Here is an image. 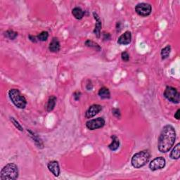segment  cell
I'll list each match as a JSON object with an SVG mask.
<instances>
[{
    "label": "cell",
    "instance_id": "6da1fadb",
    "mask_svg": "<svg viewBox=\"0 0 180 180\" xmlns=\"http://www.w3.org/2000/svg\"><path fill=\"white\" fill-rule=\"evenodd\" d=\"M176 139V132L172 125H165L161 131L158 138V148L161 153H167L169 151Z\"/></svg>",
    "mask_w": 180,
    "mask_h": 180
},
{
    "label": "cell",
    "instance_id": "7a4b0ae2",
    "mask_svg": "<svg viewBox=\"0 0 180 180\" xmlns=\"http://www.w3.org/2000/svg\"><path fill=\"white\" fill-rule=\"evenodd\" d=\"M18 177V169L14 163H9L4 166L0 173L1 180H15Z\"/></svg>",
    "mask_w": 180,
    "mask_h": 180
},
{
    "label": "cell",
    "instance_id": "3957f363",
    "mask_svg": "<svg viewBox=\"0 0 180 180\" xmlns=\"http://www.w3.org/2000/svg\"><path fill=\"white\" fill-rule=\"evenodd\" d=\"M9 96L11 101L18 108L23 109L25 108L27 101L25 97L21 94L20 91L16 89H12L9 92Z\"/></svg>",
    "mask_w": 180,
    "mask_h": 180
},
{
    "label": "cell",
    "instance_id": "277c9868",
    "mask_svg": "<svg viewBox=\"0 0 180 180\" xmlns=\"http://www.w3.org/2000/svg\"><path fill=\"white\" fill-rule=\"evenodd\" d=\"M150 159V154L147 151H142L138 152L133 156L132 158V165L135 168H140L143 167Z\"/></svg>",
    "mask_w": 180,
    "mask_h": 180
},
{
    "label": "cell",
    "instance_id": "5b68a950",
    "mask_svg": "<svg viewBox=\"0 0 180 180\" xmlns=\"http://www.w3.org/2000/svg\"><path fill=\"white\" fill-rule=\"evenodd\" d=\"M164 97L170 101L174 104H179L180 94L176 89L172 86H167L164 92Z\"/></svg>",
    "mask_w": 180,
    "mask_h": 180
},
{
    "label": "cell",
    "instance_id": "8992f818",
    "mask_svg": "<svg viewBox=\"0 0 180 180\" xmlns=\"http://www.w3.org/2000/svg\"><path fill=\"white\" fill-rule=\"evenodd\" d=\"M105 120L103 118H98L93 120H90L86 122V126L89 130H94L101 128L105 125Z\"/></svg>",
    "mask_w": 180,
    "mask_h": 180
},
{
    "label": "cell",
    "instance_id": "52a82bcc",
    "mask_svg": "<svg viewBox=\"0 0 180 180\" xmlns=\"http://www.w3.org/2000/svg\"><path fill=\"white\" fill-rule=\"evenodd\" d=\"M151 6L147 3L138 4L135 7V11L138 15L141 16H147L151 13Z\"/></svg>",
    "mask_w": 180,
    "mask_h": 180
},
{
    "label": "cell",
    "instance_id": "ba28073f",
    "mask_svg": "<svg viewBox=\"0 0 180 180\" xmlns=\"http://www.w3.org/2000/svg\"><path fill=\"white\" fill-rule=\"evenodd\" d=\"M165 159L163 157H158L153 159L149 164V167L151 170L155 171V170H160L165 166Z\"/></svg>",
    "mask_w": 180,
    "mask_h": 180
},
{
    "label": "cell",
    "instance_id": "9c48e42d",
    "mask_svg": "<svg viewBox=\"0 0 180 180\" xmlns=\"http://www.w3.org/2000/svg\"><path fill=\"white\" fill-rule=\"evenodd\" d=\"M102 110V106L99 104H94L91 106L89 109L86 111L85 113V117L86 118L90 119L95 116Z\"/></svg>",
    "mask_w": 180,
    "mask_h": 180
},
{
    "label": "cell",
    "instance_id": "30bf717a",
    "mask_svg": "<svg viewBox=\"0 0 180 180\" xmlns=\"http://www.w3.org/2000/svg\"><path fill=\"white\" fill-rule=\"evenodd\" d=\"M48 169L52 174L56 177H58L60 174V167L58 163L56 160H52L48 163Z\"/></svg>",
    "mask_w": 180,
    "mask_h": 180
},
{
    "label": "cell",
    "instance_id": "8fae6325",
    "mask_svg": "<svg viewBox=\"0 0 180 180\" xmlns=\"http://www.w3.org/2000/svg\"><path fill=\"white\" fill-rule=\"evenodd\" d=\"M131 41H132L131 32L130 31H126L125 33L119 37L118 43L119 44H122V45H127L131 42Z\"/></svg>",
    "mask_w": 180,
    "mask_h": 180
},
{
    "label": "cell",
    "instance_id": "7c38bea8",
    "mask_svg": "<svg viewBox=\"0 0 180 180\" xmlns=\"http://www.w3.org/2000/svg\"><path fill=\"white\" fill-rule=\"evenodd\" d=\"M93 15L94 16V19L96 20V25H95V28L94 30V33L95 35L97 36L98 38H99L101 36V21L100 20V18L99 16L97 15V13L95 12L93 13Z\"/></svg>",
    "mask_w": 180,
    "mask_h": 180
},
{
    "label": "cell",
    "instance_id": "4fadbf2b",
    "mask_svg": "<svg viewBox=\"0 0 180 180\" xmlns=\"http://www.w3.org/2000/svg\"><path fill=\"white\" fill-rule=\"evenodd\" d=\"M49 49L51 52H58L60 50V42L57 38H53L50 44Z\"/></svg>",
    "mask_w": 180,
    "mask_h": 180
},
{
    "label": "cell",
    "instance_id": "5bb4252c",
    "mask_svg": "<svg viewBox=\"0 0 180 180\" xmlns=\"http://www.w3.org/2000/svg\"><path fill=\"white\" fill-rule=\"evenodd\" d=\"M56 103H57V97L54 96H51L49 99L47 104H46V111L48 112L52 111L56 106Z\"/></svg>",
    "mask_w": 180,
    "mask_h": 180
},
{
    "label": "cell",
    "instance_id": "9a60e30c",
    "mask_svg": "<svg viewBox=\"0 0 180 180\" xmlns=\"http://www.w3.org/2000/svg\"><path fill=\"white\" fill-rule=\"evenodd\" d=\"M111 138L112 142L111 144H109L108 148L111 149V151H116L117 149L119 148V146H120V141H119L118 138L117 137L116 135H113Z\"/></svg>",
    "mask_w": 180,
    "mask_h": 180
},
{
    "label": "cell",
    "instance_id": "2e32d148",
    "mask_svg": "<svg viewBox=\"0 0 180 180\" xmlns=\"http://www.w3.org/2000/svg\"><path fill=\"white\" fill-rule=\"evenodd\" d=\"M72 13L74 17L78 20L82 19V18L84 17V15H85V12H84V11L82 10V9L79 7L74 8L72 11Z\"/></svg>",
    "mask_w": 180,
    "mask_h": 180
},
{
    "label": "cell",
    "instance_id": "e0dca14e",
    "mask_svg": "<svg viewBox=\"0 0 180 180\" xmlns=\"http://www.w3.org/2000/svg\"><path fill=\"white\" fill-rule=\"evenodd\" d=\"M99 96L101 99H109L111 97V93L108 88L102 87L99 91Z\"/></svg>",
    "mask_w": 180,
    "mask_h": 180
},
{
    "label": "cell",
    "instance_id": "ac0fdd59",
    "mask_svg": "<svg viewBox=\"0 0 180 180\" xmlns=\"http://www.w3.org/2000/svg\"><path fill=\"white\" fill-rule=\"evenodd\" d=\"M28 132H29L30 136L32 137V139H33L35 142V144H37V147H38V148L42 149L44 145H43L42 141V140L40 139H39V137L37 136V135H36L35 134L34 132H32V131H30V130H28Z\"/></svg>",
    "mask_w": 180,
    "mask_h": 180
},
{
    "label": "cell",
    "instance_id": "d6986e66",
    "mask_svg": "<svg viewBox=\"0 0 180 180\" xmlns=\"http://www.w3.org/2000/svg\"><path fill=\"white\" fill-rule=\"evenodd\" d=\"M179 152H180V144H177L174 148L173 149L171 153H170V158L174 160H177L179 158Z\"/></svg>",
    "mask_w": 180,
    "mask_h": 180
},
{
    "label": "cell",
    "instance_id": "ffe728a7",
    "mask_svg": "<svg viewBox=\"0 0 180 180\" xmlns=\"http://www.w3.org/2000/svg\"><path fill=\"white\" fill-rule=\"evenodd\" d=\"M4 36H5L6 38L11 39V40H13V39H15L16 38V37L18 36V33L12 30H9L7 31L4 32Z\"/></svg>",
    "mask_w": 180,
    "mask_h": 180
},
{
    "label": "cell",
    "instance_id": "44dd1931",
    "mask_svg": "<svg viewBox=\"0 0 180 180\" xmlns=\"http://www.w3.org/2000/svg\"><path fill=\"white\" fill-rule=\"evenodd\" d=\"M170 51H171V47H170V46H165V48L163 49L160 53L161 57H162L163 60L166 59V58L169 57Z\"/></svg>",
    "mask_w": 180,
    "mask_h": 180
},
{
    "label": "cell",
    "instance_id": "7402d4cb",
    "mask_svg": "<svg viewBox=\"0 0 180 180\" xmlns=\"http://www.w3.org/2000/svg\"><path fill=\"white\" fill-rule=\"evenodd\" d=\"M85 45L86 46H89V47L94 48V49H95V50H97L98 51L101 50V47H100V46L99 45V44L94 42L90 40V39H88V40H86L85 42Z\"/></svg>",
    "mask_w": 180,
    "mask_h": 180
},
{
    "label": "cell",
    "instance_id": "603a6c76",
    "mask_svg": "<svg viewBox=\"0 0 180 180\" xmlns=\"http://www.w3.org/2000/svg\"><path fill=\"white\" fill-rule=\"evenodd\" d=\"M37 39H38V41H41V42H45L47 40L48 37H49V34L46 31H43L40 34L38 35L37 36Z\"/></svg>",
    "mask_w": 180,
    "mask_h": 180
},
{
    "label": "cell",
    "instance_id": "cb8c5ba5",
    "mask_svg": "<svg viewBox=\"0 0 180 180\" xmlns=\"http://www.w3.org/2000/svg\"><path fill=\"white\" fill-rule=\"evenodd\" d=\"M11 121L12 122V123L14 125L15 127L17 128V130H20V131H23V128L21 126V125L18 122L17 120H16V119L14 118H11Z\"/></svg>",
    "mask_w": 180,
    "mask_h": 180
},
{
    "label": "cell",
    "instance_id": "d4e9b609",
    "mask_svg": "<svg viewBox=\"0 0 180 180\" xmlns=\"http://www.w3.org/2000/svg\"><path fill=\"white\" fill-rule=\"evenodd\" d=\"M121 58H122V59L124 61L127 62L130 60V55L128 54L127 51H124V52L122 53V54H121Z\"/></svg>",
    "mask_w": 180,
    "mask_h": 180
},
{
    "label": "cell",
    "instance_id": "484cf974",
    "mask_svg": "<svg viewBox=\"0 0 180 180\" xmlns=\"http://www.w3.org/2000/svg\"><path fill=\"white\" fill-rule=\"evenodd\" d=\"M112 112H113V114L114 115V116H116V118H120V110L118 109V108H114L113 109V111H112Z\"/></svg>",
    "mask_w": 180,
    "mask_h": 180
},
{
    "label": "cell",
    "instance_id": "4316f807",
    "mask_svg": "<svg viewBox=\"0 0 180 180\" xmlns=\"http://www.w3.org/2000/svg\"><path fill=\"white\" fill-rule=\"evenodd\" d=\"M29 38H30V41H32V42L36 43V42H37V41H38V39H37V36L29 35Z\"/></svg>",
    "mask_w": 180,
    "mask_h": 180
},
{
    "label": "cell",
    "instance_id": "83f0119b",
    "mask_svg": "<svg viewBox=\"0 0 180 180\" xmlns=\"http://www.w3.org/2000/svg\"><path fill=\"white\" fill-rule=\"evenodd\" d=\"M80 95H81L80 92H75L74 94H73V97L75 98V99L76 101H78V100H79V97H80Z\"/></svg>",
    "mask_w": 180,
    "mask_h": 180
},
{
    "label": "cell",
    "instance_id": "f1b7e54d",
    "mask_svg": "<svg viewBox=\"0 0 180 180\" xmlns=\"http://www.w3.org/2000/svg\"><path fill=\"white\" fill-rule=\"evenodd\" d=\"M110 39H111V35H110V34L104 32V40H109Z\"/></svg>",
    "mask_w": 180,
    "mask_h": 180
},
{
    "label": "cell",
    "instance_id": "f546056e",
    "mask_svg": "<svg viewBox=\"0 0 180 180\" xmlns=\"http://www.w3.org/2000/svg\"><path fill=\"white\" fill-rule=\"evenodd\" d=\"M179 112H180V110L178 109V110H177V111L176 112V113H175V115H174V118H176L177 120H179V118H180Z\"/></svg>",
    "mask_w": 180,
    "mask_h": 180
}]
</instances>
